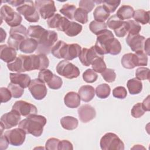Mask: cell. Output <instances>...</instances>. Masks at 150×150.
<instances>
[{"mask_svg":"<svg viewBox=\"0 0 150 150\" xmlns=\"http://www.w3.org/2000/svg\"><path fill=\"white\" fill-rule=\"evenodd\" d=\"M46 118L41 115H32L23 119L18 124L19 128L22 129L26 134L34 137H40L43 131V127L46 123Z\"/></svg>","mask_w":150,"mask_h":150,"instance_id":"6da1fadb","label":"cell"},{"mask_svg":"<svg viewBox=\"0 0 150 150\" xmlns=\"http://www.w3.org/2000/svg\"><path fill=\"white\" fill-rule=\"evenodd\" d=\"M57 33L54 30H46L40 38L37 41L38 47L36 52L38 54H48L52 47L57 40Z\"/></svg>","mask_w":150,"mask_h":150,"instance_id":"7a4b0ae2","label":"cell"},{"mask_svg":"<svg viewBox=\"0 0 150 150\" xmlns=\"http://www.w3.org/2000/svg\"><path fill=\"white\" fill-rule=\"evenodd\" d=\"M26 71L41 70L46 69L49 65V60L44 54L25 55Z\"/></svg>","mask_w":150,"mask_h":150,"instance_id":"3957f363","label":"cell"},{"mask_svg":"<svg viewBox=\"0 0 150 150\" xmlns=\"http://www.w3.org/2000/svg\"><path fill=\"white\" fill-rule=\"evenodd\" d=\"M100 145L103 150H123L124 144L117 135L112 132L105 134L101 138Z\"/></svg>","mask_w":150,"mask_h":150,"instance_id":"277c9868","label":"cell"},{"mask_svg":"<svg viewBox=\"0 0 150 150\" xmlns=\"http://www.w3.org/2000/svg\"><path fill=\"white\" fill-rule=\"evenodd\" d=\"M16 11L20 15H23L29 22H37L39 20V13L32 1H24L16 8Z\"/></svg>","mask_w":150,"mask_h":150,"instance_id":"5b68a950","label":"cell"},{"mask_svg":"<svg viewBox=\"0 0 150 150\" xmlns=\"http://www.w3.org/2000/svg\"><path fill=\"white\" fill-rule=\"evenodd\" d=\"M1 18L4 19L8 25L11 28L16 27L21 25L22 17L16 12H15L12 8L7 5L2 6L0 10Z\"/></svg>","mask_w":150,"mask_h":150,"instance_id":"8992f818","label":"cell"},{"mask_svg":"<svg viewBox=\"0 0 150 150\" xmlns=\"http://www.w3.org/2000/svg\"><path fill=\"white\" fill-rule=\"evenodd\" d=\"M56 69L57 73L59 75L66 79H72L77 78L80 75L79 68L73 63L66 60L59 62Z\"/></svg>","mask_w":150,"mask_h":150,"instance_id":"52a82bcc","label":"cell"},{"mask_svg":"<svg viewBox=\"0 0 150 150\" xmlns=\"http://www.w3.org/2000/svg\"><path fill=\"white\" fill-rule=\"evenodd\" d=\"M97 40L94 45L97 53L100 56L107 54V49L108 43L114 38L112 32L105 29L97 35Z\"/></svg>","mask_w":150,"mask_h":150,"instance_id":"ba28073f","label":"cell"},{"mask_svg":"<svg viewBox=\"0 0 150 150\" xmlns=\"http://www.w3.org/2000/svg\"><path fill=\"white\" fill-rule=\"evenodd\" d=\"M35 6L43 19H49L56 11L54 2L52 0H38L35 1Z\"/></svg>","mask_w":150,"mask_h":150,"instance_id":"9c48e42d","label":"cell"},{"mask_svg":"<svg viewBox=\"0 0 150 150\" xmlns=\"http://www.w3.org/2000/svg\"><path fill=\"white\" fill-rule=\"evenodd\" d=\"M11 110L16 112L21 116L26 117L36 114L38 112L37 108L35 105L23 100L16 101L12 105Z\"/></svg>","mask_w":150,"mask_h":150,"instance_id":"30bf717a","label":"cell"},{"mask_svg":"<svg viewBox=\"0 0 150 150\" xmlns=\"http://www.w3.org/2000/svg\"><path fill=\"white\" fill-rule=\"evenodd\" d=\"M21 119V115L13 110L3 114L1 117V134L4 129H10L19 124Z\"/></svg>","mask_w":150,"mask_h":150,"instance_id":"8fae6325","label":"cell"},{"mask_svg":"<svg viewBox=\"0 0 150 150\" xmlns=\"http://www.w3.org/2000/svg\"><path fill=\"white\" fill-rule=\"evenodd\" d=\"M28 88L32 97L37 100L43 99L46 97L47 92L45 83L39 79L32 80Z\"/></svg>","mask_w":150,"mask_h":150,"instance_id":"7c38bea8","label":"cell"},{"mask_svg":"<svg viewBox=\"0 0 150 150\" xmlns=\"http://www.w3.org/2000/svg\"><path fill=\"white\" fill-rule=\"evenodd\" d=\"M26 134L25 132L20 128L8 130L4 133V135L7 138L9 144L16 146H21L23 144Z\"/></svg>","mask_w":150,"mask_h":150,"instance_id":"4fadbf2b","label":"cell"},{"mask_svg":"<svg viewBox=\"0 0 150 150\" xmlns=\"http://www.w3.org/2000/svg\"><path fill=\"white\" fill-rule=\"evenodd\" d=\"M69 22L68 19L62 16L59 13H54L47 20V23L49 28H56L57 30L62 32H64Z\"/></svg>","mask_w":150,"mask_h":150,"instance_id":"5bb4252c","label":"cell"},{"mask_svg":"<svg viewBox=\"0 0 150 150\" xmlns=\"http://www.w3.org/2000/svg\"><path fill=\"white\" fill-rule=\"evenodd\" d=\"M145 38L139 34L131 35L128 34L126 38V42L133 52L144 51V46Z\"/></svg>","mask_w":150,"mask_h":150,"instance_id":"9a60e30c","label":"cell"},{"mask_svg":"<svg viewBox=\"0 0 150 150\" xmlns=\"http://www.w3.org/2000/svg\"><path fill=\"white\" fill-rule=\"evenodd\" d=\"M10 36L8 39L7 43L9 46L15 49L16 50L19 49L21 43L28 38V36L21 30H9Z\"/></svg>","mask_w":150,"mask_h":150,"instance_id":"2e32d148","label":"cell"},{"mask_svg":"<svg viewBox=\"0 0 150 150\" xmlns=\"http://www.w3.org/2000/svg\"><path fill=\"white\" fill-rule=\"evenodd\" d=\"M98 56H101L97 53L94 46H92L90 49L86 47L83 48L79 56V58L83 65L89 66L94 59Z\"/></svg>","mask_w":150,"mask_h":150,"instance_id":"e0dca14e","label":"cell"},{"mask_svg":"<svg viewBox=\"0 0 150 150\" xmlns=\"http://www.w3.org/2000/svg\"><path fill=\"white\" fill-rule=\"evenodd\" d=\"M80 120L87 123L96 117V111L93 107L89 104H84L80 106L77 110Z\"/></svg>","mask_w":150,"mask_h":150,"instance_id":"ac0fdd59","label":"cell"},{"mask_svg":"<svg viewBox=\"0 0 150 150\" xmlns=\"http://www.w3.org/2000/svg\"><path fill=\"white\" fill-rule=\"evenodd\" d=\"M11 82L17 84L23 88L29 87L31 79L30 76L27 74L21 73H11L9 74Z\"/></svg>","mask_w":150,"mask_h":150,"instance_id":"d6986e66","label":"cell"},{"mask_svg":"<svg viewBox=\"0 0 150 150\" xmlns=\"http://www.w3.org/2000/svg\"><path fill=\"white\" fill-rule=\"evenodd\" d=\"M16 50L6 45H1L0 46V58L7 63L12 62L16 58Z\"/></svg>","mask_w":150,"mask_h":150,"instance_id":"ffe728a7","label":"cell"},{"mask_svg":"<svg viewBox=\"0 0 150 150\" xmlns=\"http://www.w3.org/2000/svg\"><path fill=\"white\" fill-rule=\"evenodd\" d=\"M7 67L10 71L17 73L26 71L25 64V55L20 54L12 62L7 63Z\"/></svg>","mask_w":150,"mask_h":150,"instance_id":"44dd1931","label":"cell"},{"mask_svg":"<svg viewBox=\"0 0 150 150\" xmlns=\"http://www.w3.org/2000/svg\"><path fill=\"white\" fill-rule=\"evenodd\" d=\"M81 98L78 93L74 91L68 92L64 97V104L69 108H77L80 104Z\"/></svg>","mask_w":150,"mask_h":150,"instance_id":"7402d4cb","label":"cell"},{"mask_svg":"<svg viewBox=\"0 0 150 150\" xmlns=\"http://www.w3.org/2000/svg\"><path fill=\"white\" fill-rule=\"evenodd\" d=\"M78 94L83 101L88 103L94 98L95 90L91 86L84 85L80 87L78 91Z\"/></svg>","mask_w":150,"mask_h":150,"instance_id":"603a6c76","label":"cell"},{"mask_svg":"<svg viewBox=\"0 0 150 150\" xmlns=\"http://www.w3.org/2000/svg\"><path fill=\"white\" fill-rule=\"evenodd\" d=\"M38 42L33 38H26L21 44L19 50L24 53H32L37 50Z\"/></svg>","mask_w":150,"mask_h":150,"instance_id":"cb8c5ba5","label":"cell"},{"mask_svg":"<svg viewBox=\"0 0 150 150\" xmlns=\"http://www.w3.org/2000/svg\"><path fill=\"white\" fill-rule=\"evenodd\" d=\"M81 50V46L77 43L67 44L64 59L66 60H71L79 57Z\"/></svg>","mask_w":150,"mask_h":150,"instance_id":"d4e9b609","label":"cell"},{"mask_svg":"<svg viewBox=\"0 0 150 150\" xmlns=\"http://www.w3.org/2000/svg\"><path fill=\"white\" fill-rule=\"evenodd\" d=\"M122 66L128 69H134L138 66L137 57L135 53H128L123 55L121 61Z\"/></svg>","mask_w":150,"mask_h":150,"instance_id":"484cf974","label":"cell"},{"mask_svg":"<svg viewBox=\"0 0 150 150\" xmlns=\"http://www.w3.org/2000/svg\"><path fill=\"white\" fill-rule=\"evenodd\" d=\"M67 44L63 40H58L52 47L50 52L58 59H64Z\"/></svg>","mask_w":150,"mask_h":150,"instance_id":"4316f807","label":"cell"},{"mask_svg":"<svg viewBox=\"0 0 150 150\" xmlns=\"http://www.w3.org/2000/svg\"><path fill=\"white\" fill-rule=\"evenodd\" d=\"M134 13V8L129 5H122L117 11L116 15L121 21L128 19L133 17Z\"/></svg>","mask_w":150,"mask_h":150,"instance_id":"83f0119b","label":"cell"},{"mask_svg":"<svg viewBox=\"0 0 150 150\" xmlns=\"http://www.w3.org/2000/svg\"><path fill=\"white\" fill-rule=\"evenodd\" d=\"M127 86L131 94H138L142 90V83L141 80L136 78H133L128 80Z\"/></svg>","mask_w":150,"mask_h":150,"instance_id":"f1b7e54d","label":"cell"},{"mask_svg":"<svg viewBox=\"0 0 150 150\" xmlns=\"http://www.w3.org/2000/svg\"><path fill=\"white\" fill-rule=\"evenodd\" d=\"M78 120L72 116H65L61 118L60 124L62 127L67 130H73L78 126Z\"/></svg>","mask_w":150,"mask_h":150,"instance_id":"f546056e","label":"cell"},{"mask_svg":"<svg viewBox=\"0 0 150 150\" xmlns=\"http://www.w3.org/2000/svg\"><path fill=\"white\" fill-rule=\"evenodd\" d=\"M133 18L135 21L145 25L149 22V11H146L144 9H137L134 11Z\"/></svg>","mask_w":150,"mask_h":150,"instance_id":"4dcf8cb0","label":"cell"},{"mask_svg":"<svg viewBox=\"0 0 150 150\" xmlns=\"http://www.w3.org/2000/svg\"><path fill=\"white\" fill-rule=\"evenodd\" d=\"M45 30L46 29L40 25H30L27 30V33L29 37L38 41Z\"/></svg>","mask_w":150,"mask_h":150,"instance_id":"1f68e13d","label":"cell"},{"mask_svg":"<svg viewBox=\"0 0 150 150\" xmlns=\"http://www.w3.org/2000/svg\"><path fill=\"white\" fill-rule=\"evenodd\" d=\"M82 28L83 26L75 22L70 21L64 32L66 35L70 37H73L79 35L81 32Z\"/></svg>","mask_w":150,"mask_h":150,"instance_id":"d6a6232c","label":"cell"},{"mask_svg":"<svg viewBox=\"0 0 150 150\" xmlns=\"http://www.w3.org/2000/svg\"><path fill=\"white\" fill-rule=\"evenodd\" d=\"M93 16L95 21L104 22L110 16V13L108 12L102 5L96 7L93 12Z\"/></svg>","mask_w":150,"mask_h":150,"instance_id":"836d02e7","label":"cell"},{"mask_svg":"<svg viewBox=\"0 0 150 150\" xmlns=\"http://www.w3.org/2000/svg\"><path fill=\"white\" fill-rule=\"evenodd\" d=\"M91 66L95 72L103 73L106 69V64L104 61V56H98L91 63Z\"/></svg>","mask_w":150,"mask_h":150,"instance_id":"e575fe53","label":"cell"},{"mask_svg":"<svg viewBox=\"0 0 150 150\" xmlns=\"http://www.w3.org/2000/svg\"><path fill=\"white\" fill-rule=\"evenodd\" d=\"M96 96L102 99L107 98L111 92V88L108 84L106 83H103L98 85L96 88Z\"/></svg>","mask_w":150,"mask_h":150,"instance_id":"d590c367","label":"cell"},{"mask_svg":"<svg viewBox=\"0 0 150 150\" xmlns=\"http://www.w3.org/2000/svg\"><path fill=\"white\" fill-rule=\"evenodd\" d=\"M75 5L70 4H64L60 9V12L69 19H74V12L76 10Z\"/></svg>","mask_w":150,"mask_h":150,"instance_id":"8d00e7d4","label":"cell"},{"mask_svg":"<svg viewBox=\"0 0 150 150\" xmlns=\"http://www.w3.org/2000/svg\"><path fill=\"white\" fill-rule=\"evenodd\" d=\"M121 50V45L119 40L114 38L108 44L107 47V53L112 55L118 54Z\"/></svg>","mask_w":150,"mask_h":150,"instance_id":"74e56055","label":"cell"},{"mask_svg":"<svg viewBox=\"0 0 150 150\" xmlns=\"http://www.w3.org/2000/svg\"><path fill=\"white\" fill-rule=\"evenodd\" d=\"M89 28L91 32L94 34L98 35L103 30L107 29V25L104 22L93 21L89 25Z\"/></svg>","mask_w":150,"mask_h":150,"instance_id":"f35d334b","label":"cell"},{"mask_svg":"<svg viewBox=\"0 0 150 150\" xmlns=\"http://www.w3.org/2000/svg\"><path fill=\"white\" fill-rule=\"evenodd\" d=\"M74 19L80 23L85 24L88 20V12L80 8H77L74 12Z\"/></svg>","mask_w":150,"mask_h":150,"instance_id":"ab89813d","label":"cell"},{"mask_svg":"<svg viewBox=\"0 0 150 150\" xmlns=\"http://www.w3.org/2000/svg\"><path fill=\"white\" fill-rule=\"evenodd\" d=\"M8 88L10 90L12 96L15 98L21 97L24 93V88L22 87L11 82L8 84Z\"/></svg>","mask_w":150,"mask_h":150,"instance_id":"60d3db41","label":"cell"},{"mask_svg":"<svg viewBox=\"0 0 150 150\" xmlns=\"http://www.w3.org/2000/svg\"><path fill=\"white\" fill-rule=\"evenodd\" d=\"M103 6L105 8V9L110 13H113L115 12L117 7L121 3L120 1L117 0H111V1H102Z\"/></svg>","mask_w":150,"mask_h":150,"instance_id":"b9f144b4","label":"cell"},{"mask_svg":"<svg viewBox=\"0 0 150 150\" xmlns=\"http://www.w3.org/2000/svg\"><path fill=\"white\" fill-rule=\"evenodd\" d=\"M123 21H121L116 15L110 16L107 21V26L111 29L114 30L118 28L123 23Z\"/></svg>","mask_w":150,"mask_h":150,"instance_id":"7bdbcfd3","label":"cell"},{"mask_svg":"<svg viewBox=\"0 0 150 150\" xmlns=\"http://www.w3.org/2000/svg\"><path fill=\"white\" fill-rule=\"evenodd\" d=\"M127 22L128 32L131 35H137L139 34L141 30V25L134 20H128Z\"/></svg>","mask_w":150,"mask_h":150,"instance_id":"ee69618b","label":"cell"},{"mask_svg":"<svg viewBox=\"0 0 150 150\" xmlns=\"http://www.w3.org/2000/svg\"><path fill=\"white\" fill-rule=\"evenodd\" d=\"M135 78L139 80L149 79V69L145 67H140L136 70Z\"/></svg>","mask_w":150,"mask_h":150,"instance_id":"f6af8a7d","label":"cell"},{"mask_svg":"<svg viewBox=\"0 0 150 150\" xmlns=\"http://www.w3.org/2000/svg\"><path fill=\"white\" fill-rule=\"evenodd\" d=\"M98 78L97 74L92 69H87L83 74V79L84 81L88 83H94Z\"/></svg>","mask_w":150,"mask_h":150,"instance_id":"bcb514c9","label":"cell"},{"mask_svg":"<svg viewBox=\"0 0 150 150\" xmlns=\"http://www.w3.org/2000/svg\"><path fill=\"white\" fill-rule=\"evenodd\" d=\"M47 84L50 88L53 90H57L61 88L62 86L63 81L60 77L53 74V77L50 81L47 83Z\"/></svg>","mask_w":150,"mask_h":150,"instance_id":"7dc6e473","label":"cell"},{"mask_svg":"<svg viewBox=\"0 0 150 150\" xmlns=\"http://www.w3.org/2000/svg\"><path fill=\"white\" fill-rule=\"evenodd\" d=\"M145 112V111L144 110L142 103H138L135 104L131 111V114L132 116L135 118H138L142 117Z\"/></svg>","mask_w":150,"mask_h":150,"instance_id":"c3c4849f","label":"cell"},{"mask_svg":"<svg viewBox=\"0 0 150 150\" xmlns=\"http://www.w3.org/2000/svg\"><path fill=\"white\" fill-rule=\"evenodd\" d=\"M101 76L104 80L108 83H112L116 79V74L114 70L111 69H106L103 73Z\"/></svg>","mask_w":150,"mask_h":150,"instance_id":"681fc988","label":"cell"},{"mask_svg":"<svg viewBox=\"0 0 150 150\" xmlns=\"http://www.w3.org/2000/svg\"><path fill=\"white\" fill-rule=\"evenodd\" d=\"M53 73L49 69L41 70L38 73V79L43 83H48L53 77Z\"/></svg>","mask_w":150,"mask_h":150,"instance_id":"f907efd6","label":"cell"},{"mask_svg":"<svg viewBox=\"0 0 150 150\" xmlns=\"http://www.w3.org/2000/svg\"><path fill=\"white\" fill-rule=\"evenodd\" d=\"M112 95L115 98L124 99L127 96V91L124 87L118 86L114 88L112 90Z\"/></svg>","mask_w":150,"mask_h":150,"instance_id":"816d5d0a","label":"cell"},{"mask_svg":"<svg viewBox=\"0 0 150 150\" xmlns=\"http://www.w3.org/2000/svg\"><path fill=\"white\" fill-rule=\"evenodd\" d=\"M79 8L85 10L88 13L90 12L95 6V2L94 1L91 0H81L79 3Z\"/></svg>","mask_w":150,"mask_h":150,"instance_id":"f5cc1de1","label":"cell"},{"mask_svg":"<svg viewBox=\"0 0 150 150\" xmlns=\"http://www.w3.org/2000/svg\"><path fill=\"white\" fill-rule=\"evenodd\" d=\"M60 141V140L56 138H49L46 142L45 148L48 150H58Z\"/></svg>","mask_w":150,"mask_h":150,"instance_id":"db71d44e","label":"cell"},{"mask_svg":"<svg viewBox=\"0 0 150 150\" xmlns=\"http://www.w3.org/2000/svg\"><path fill=\"white\" fill-rule=\"evenodd\" d=\"M137 57L138 66H146L148 64V55L144 51H138L135 53Z\"/></svg>","mask_w":150,"mask_h":150,"instance_id":"11a10c76","label":"cell"},{"mask_svg":"<svg viewBox=\"0 0 150 150\" xmlns=\"http://www.w3.org/2000/svg\"><path fill=\"white\" fill-rule=\"evenodd\" d=\"M0 96H1V102L6 103L11 99L12 94L10 90L6 87L0 88Z\"/></svg>","mask_w":150,"mask_h":150,"instance_id":"9f6ffc18","label":"cell"},{"mask_svg":"<svg viewBox=\"0 0 150 150\" xmlns=\"http://www.w3.org/2000/svg\"><path fill=\"white\" fill-rule=\"evenodd\" d=\"M114 33L117 37L119 38H123L124 37L127 32H128V28H127V23L126 21H124L122 24L117 29L114 30Z\"/></svg>","mask_w":150,"mask_h":150,"instance_id":"6f0895ef","label":"cell"},{"mask_svg":"<svg viewBox=\"0 0 150 150\" xmlns=\"http://www.w3.org/2000/svg\"><path fill=\"white\" fill-rule=\"evenodd\" d=\"M73 149V145L69 141L66 140V139L60 141V142L59 144V146H58V150H62V149L70 150Z\"/></svg>","mask_w":150,"mask_h":150,"instance_id":"680465c9","label":"cell"},{"mask_svg":"<svg viewBox=\"0 0 150 150\" xmlns=\"http://www.w3.org/2000/svg\"><path fill=\"white\" fill-rule=\"evenodd\" d=\"M9 142L6 137L2 134H1V141H0V148L1 150L6 149L9 145Z\"/></svg>","mask_w":150,"mask_h":150,"instance_id":"91938a15","label":"cell"},{"mask_svg":"<svg viewBox=\"0 0 150 150\" xmlns=\"http://www.w3.org/2000/svg\"><path fill=\"white\" fill-rule=\"evenodd\" d=\"M149 98V96H148V97L143 101V103H142V107L145 111H149L150 110Z\"/></svg>","mask_w":150,"mask_h":150,"instance_id":"94428289","label":"cell"},{"mask_svg":"<svg viewBox=\"0 0 150 150\" xmlns=\"http://www.w3.org/2000/svg\"><path fill=\"white\" fill-rule=\"evenodd\" d=\"M23 1H21V0H14V1H5V2L8 3L13 6L18 7L23 2Z\"/></svg>","mask_w":150,"mask_h":150,"instance_id":"6125c7cd","label":"cell"},{"mask_svg":"<svg viewBox=\"0 0 150 150\" xmlns=\"http://www.w3.org/2000/svg\"><path fill=\"white\" fill-rule=\"evenodd\" d=\"M149 38H147L145 41V43H144V52L147 54V55H149Z\"/></svg>","mask_w":150,"mask_h":150,"instance_id":"be15d7a7","label":"cell"},{"mask_svg":"<svg viewBox=\"0 0 150 150\" xmlns=\"http://www.w3.org/2000/svg\"><path fill=\"white\" fill-rule=\"evenodd\" d=\"M1 42H3L4 41V40L6 38V33L5 30H4V29L1 28Z\"/></svg>","mask_w":150,"mask_h":150,"instance_id":"e7e4bbea","label":"cell"}]
</instances>
